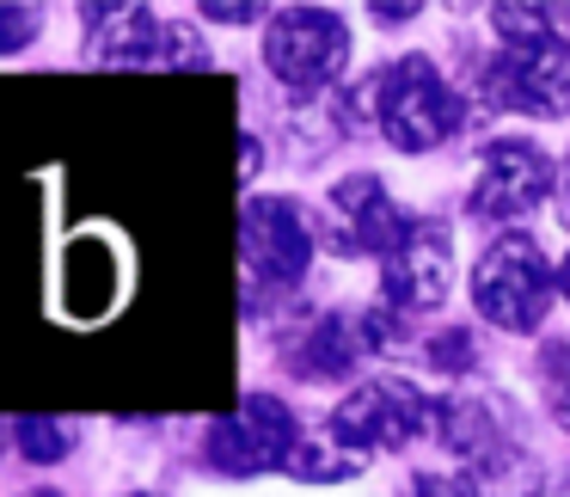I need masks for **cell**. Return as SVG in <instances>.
I'll return each mask as SVG.
<instances>
[{
    "label": "cell",
    "instance_id": "6da1fadb",
    "mask_svg": "<svg viewBox=\"0 0 570 497\" xmlns=\"http://www.w3.org/2000/svg\"><path fill=\"white\" fill-rule=\"evenodd\" d=\"M368 105L381 117V136L399 154H430L448 136H460V124H466V99L448 87V75L430 56H405V62L381 68L368 80Z\"/></svg>",
    "mask_w": 570,
    "mask_h": 497
},
{
    "label": "cell",
    "instance_id": "7a4b0ae2",
    "mask_svg": "<svg viewBox=\"0 0 570 497\" xmlns=\"http://www.w3.org/2000/svg\"><path fill=\"white\" fill-rule=\"evenodd\" d=\"M552 259L540 240L509 227L484 246L479 271H472V308L497 325V332H540L546 308H552Z\"/></svg>",
    "mask_w": 570,
    "mask_h": 497
},
{
    "label": "cell",
    "instance_id": "3957f363",
    "mask_svg": "<svg viewBox=\"0 0 570 497\" xmlns=\"http://www.w3.org/2000/svg\"><path fill=\"white\" fill-rule=\"evenodd\" d=\"M423 430H435V406L423 399V387L399 381V374H381V381H362L344 406L332 411L325 436L350 455H381V448H405L417 442Z\"/></svg>",
    "mask_w": 570,
    "mask_h": 497
},
{
    "label": "cell",
    "instance_id": "277c9868",
    "mask_svg": "<svg viewBox=\"0 0 570 497\" xmlns=\"http://www.w3.org/2000/svg\"><path fill=\"white\" fill-rule=\"evenodd\" d=\"M264 62L283 87L325 92L350 68V26L325 7H288L264 31Z\"/></svg>",
    "mask_w": 570,
    "mask_h": 497
},
{
    "label": "cell",
    "instance_id": "5b68a950",
    "mask_svg": "<svg viewBox=\"0 0 570 497\" xmlns=\"http://www.w3.org/2000/svg\"><path fill=\"white\" fill-rule=\"evenodd\" d=\"M552 191H558V166H552V154H546L540 142L497 136L491 148H484V160H479V178H472L466 209L479 215V222L503 227V222L533 215Z\"/></svg>",
    "mask_w": 570,
    "mask_h": 497
},
{
    "label": "cell",
    "instance_id": "8992f818",
    "mask_svg": "<svg viewBox=\"0 0 570 497\" xmlns=\"http://www.w3.org/2000/svg\"><path fill=\"white\" fill-rule=\"evenodd\" d=\"M484 99L528 117H570V43H503L479 68Z\"/></svg>",
    "mask_w": 570,
    "mask_h": 497
},
{
    "label": "cell",
    "instance_id": "52a82bcc",
    "mask_svg": "<svg viewBox=\"0 0 570 497\" xmlns=\"http://www.w3.org/2000/svg\"><path fill=\"white\" fill-rule=\"evenodd\" d=\"M239 252H246V276L264 295L295 289L313 264V227H307V215H301V203L252 197L246 222H239Z\"/></svg>",
    "mask_w": 570,
    "mask_h": 497
},
{
    "label": "cell",
    "instance_id": "ba28073f",
    "mask_svg": "<svg viewBox=\"0 0 570 497\" xmlns=\"http://www.w3.org/2000/svg\"><path fill=\"white\" fill-rule=\"evenodd\" d=\"M454 283V234L442 222L411 215L405 240L381 259V295L393 313H435Z\"/></svg>",
    "mask_w": 570,
    "mask_h": 497
},
{
    "label": "cell",
    "instance_id": "9c48e42d",
    "mask_svg": "<svg viewBox=\"0 0 570 497\" xmlns=\"http://www.w3.org/2000/svg\"><path fill=\"white\" fill-rule=\"evenodd\" d=\"M301 442V423L283 399L271 393H252L234 418L209 423V460L222 472H264V467H283L288 448Z\"/></svg>",
    "mask_w": 570,
    "mask_h": 497
},
{
    "label": "cell",
    "instance_id": "30bf717a",
    "mask_svg": "<svg viewBox=\"0 0 570 497\" xmlns=\"http://www.w3.org/2000/svg\"><path fill=\"white\" fill-rule=\"evenodd\" d=\"M405 227H411V215L399 209L393 197H386V185L381 178H368V173H350L344 185L332 191V252H356V259H386V252L405 240Z\"/></svg>",
    "mask_w": 570,
    "mask_h": 497
},
{
    "label": "cell",
    "instance_id": "8fae6325",
    "mask_svg": "<svg viewBox=\"0 0 570 497\" xmlns=\"http://www.w3.org/2000/svg\"><path fill=\"white\" fill-rule=\"evenodd\" d=\"M435 430H442V442L479 472H503L521 448L515 411L491 393H460V399H448V406H435Z\"/></svg>",
    "mask_w": 570,
    "mask_h": 497
},
{
    "label": "cell",
    "instance_id": "7c38bea8",
    "mask_svg": "<svg viewBox=\"0 0 570 497\" xmlns=\"http://www.w3.org/2000/svg\"><path fill=\"white\" fill-rule=\"evenodd\" d=\"M386 338H393V325H386L381 313H320V320L307 325V338L295 344V374H307V381H337V374H350L356 362H368Z\"/></svg>",
    "mask_w": 570,
    "mask_h": 497
},
{
    "label": "cell",
    "instance_id": "4fadbf2b",
    "mask_svg": "<svg viewBox=\"0 0 570 497\" xmlns=\"http://www.w3.org/2000/svg\"><path fill=\"white\" fill-rule=\"evenodd\" d=\"M166 38H173V26H160L148 7H111V13L92 7V56L111 68L166 62Z\"/></svg>",
    "mask_w": 570,
    "mask_h": 497
},
{
    "label": "cell",
    "instance_id": "5bb4252c",
    "mask_svg": "<svg viewBox=\"0 0 570 497\" xmlns=\"http://www.w3.org/2000/svg\"><path fill=\"white\" fill-rule=\"evenodd\" d=\"M283 467L295 472V479H313V485H320V479H350V472H362V460L325 436V442H295Z\"/></svg>",
    "mask_w": 570,
    "mask_h": 497
},
{
    "label": "cell",
    "instance_id": "9a60e30c",
    "mask_svg": "<svg viewBox=\"0 0 570 497\" xmlns=\"http://www.w3.org/2000/svg\"><path fill=\"white\" fill-rule=\"evenodd\" d=\"M13 442H19V455L38 460V467H50V460L68 455V430H62V423H50V418H26L13 430Z\"/></svg>",
    "mask_w": 570,
    "mask_h": 497
},
{
    "label": "cell",
    "instance_id": "2e32d148",
    "mask_svg": "<svg viewBox=\"0 0 570 497\" xmlns=\"http://www.w3.org/2000/svg\"><path fill=\"white\" fill-rule=\"evenodd\" d=\"M540 387H546V406H552V418L570 430V344H552V350H546Z\"/></svg>",
    "mask_w": 570,
    "mask_h": 497
},
{
    "label": "cell",
    "instance_id": "e0dca14e",
    "mask_svg": "<svg viewBox=\"0 0 570 497\" xmlns=\"http://www.w3.org/2000/svg\"><path fill=\"white\" fill-rule=\"evenodd\" d=\"M38 38V7H0V56L26 50Z\"/></svg>",
    "mask_w": 570,
    "mask_h": 497
},
{
    "label": "cell",
    "instance_id": "ac0fdd59",
    "mask_svg": "<svg viewBox=\"0 0 570 497\" xmlns=\"http://www.w3.org/2000/svg\"><path fill=\"white\" fill-rule=\"evenodd\" d=\"M430 362H435V369H448V374H460V369L479 362V344H472L466 332H448V338H435V344H430Z\"/></svg>",
    "mask_w": 570,
    "mask_h": 497
},
{
    "label": "cell",
    "instance_id": "d6986e66",
    "mask_svg": "<svg viewBox=\"0 0 570 497\" xmlns=\"http://www.w3.org/2000/svg\"><path fill=\"white\" fill-rule=\"evenodd\" d=\"M405 497H479V485H472V472H423V479H411Z\"/></svg>",
    "mask_w": 570,
    "mask_h": 497
},
{
    "label": "cell",
    "instance_id": "ffe728a7",
    "mask_svg": "<svg viewBox=\"0 0 570 497\" xmlns=\"http://www.w3.org/2000/svg\"><path fill=\"white\" fill-rule=\"evenodd\" d=\"M203 19H227V26H246V19H258V7H239V0H203Z\"/></svg>",
    "mask_w": 570,
    "mask_h": 497
},
{
    "label": "cell",
    "instance_id": "44dd1931",
    "mask_svg": "<svg viewBox=\"0 0 570 497\" xmlns=\"http://www.w3.org/2000/svg\"><path fill=\"white\" fill-rule=\"evenodd\" d=\"M558 209H564V215H558V222H564V227H570V160H564V166H558Z\"/></svg>",
    "mask_w": 570,
    "mask_h": 497
},
{
    "label": "cell",
    "instance_id": "7402d4cb",
    "mask_svg": "<svg viewBox=\"0 0 570 497\" xmlns=\"http://www.w3.org/2000/svg\"><path fill=\"white\" fill-rule=\"evenodd\" d=\"M374 19L381 26H405V19H417V7H374Z\"/></svg>",
    "mask_w": 570,
    "mask_h": 497
},
{
    "label": "cell",
    "instance_id": "603a6c76",
    "mask_svg": "<svg viewBox=\"0 0 570 497\" xmlns=\"http://www.w3.org/2000/svg\"><path fill=\"white\" fill-rule=\"evenodd\" d=\"M552 283H558V295L570 301V259H564V264H558V271H552Z\"/></svg>",
    "mask_w": 570,
    "mask_h": 497
}]
</instances>
